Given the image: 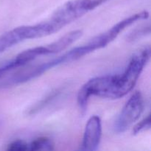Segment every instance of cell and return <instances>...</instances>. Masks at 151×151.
I'll use <instances>...</instances> for the list:
<instances>
[{"mask_svg": "<svg viewBox=\"0 0 151 151\" xmlns=\"http://www.w3.org/2000/svg\"><path fill=\"white\" fill-rule=\"evenodd\" d=\"M60 92H61V91L59 89H56L55 90V91H52V92H50V94H47L45 97L42 98L41 100H39L38 103H35L34 106H32V107L29 108V109H28L27 114H37L38 112H39L40 111L44 109L46 106L50 105L55 99L57 98V97H58L59 94H60Z\"/></svg>", "mask_w": 151, "mask_h": 151, "instance_id": "cell-6", "label": "cell"}, {"mask_svg": "<svg viewBox=\"0 0 151 151\" xmlns=\"http://www.w3.org/2000/svg\"><path fill=\"white\" fill-rule=\"evenodd\" d=\"M83 35L82 30L77 29V30L71 31L66 35H63L57 41H54L52 44L47 46H41V47H35V52L38 56L47 55L50 54H56L60 52L71 44L78 41Z\"/></svg>", "mask_w": 151, "mask_h": 151, "instance_id": "cell-5", "label": "cell"}, {"mask_svg": "<svg viewBox=\"0 0 151 151\" xmlns=\"http://www.w3.org/2000/svg\"><path fill=\"white\" fill-rule=\"evenodd\" d=\"M107 1H109V0H92L93 5H94V8H96L97 7L100 6V4H102L103 3L106 2Z\"/></svg>", "mask_w": 151, "mask_h": 151, "instance_id": "cell-11", "label": "cell"}, {"mask_svg": "<svg viewBox=\"0 0 151 151\" xmlns=\"http://www.w3.org/2000/svg\"><path fill=\"white\" fill-rule=\"evenodd\" d=\"M150 47H147L136 52L122 75H115L114 78L111 99L122 98L135 86L143 69L150 58Z\"/></svg>", "mask_w": 151, "mask_h": 151, "instance_id": "cell-1", "label": "cell"}, {"mask_svg": "<svg viewBox=\"0 0 151 151\" xmlns=\"http://www.w3.org/2000/svg\"><path fill=\"white\" fill-rule=\"evenodd\" d=\"M150 32V24L145 25V26L140 27L134 29L131 32H130L127 35V40L128 41H134L136 40L139 39L141 37L145 36Z\"/></svg>", "mask_w": 151, "mask_h": 151, "instance_id": "cell-8", "label": "cell"}, {"mask_svg": "<svg viewBox=\"0 0 151 151\" xmlns=\"http://www.w3.org/2000/svg\"><path fill=\"white\" fill-rule=\"evenodd\" d=\"M29 144V150H52L54 144L50 138L40 137L35 139Z\"/></svg>", "mask_w": 151, "mask_h": 151, "instance_id": "cell-7", "label": "cell"}, {"mask_svg": "<svg viewBox=\"0 0 151 151\" xmlns=\"http://www.w3.org/2000/svg\"><path fill=\"white\" fill-rule=\"evenodd\" d=\"M102 136L101 119L97 115L91 116L87 122L81 150L94 151L100 145Z\"/></svg>", "mask_w": 151, "mask_h": 151, "instance_id": "cell-4", "label": "cell"}, {"mask_svg": "<svg viewBox=\"0 0 151 151\" xmlns=\"http://www.w3.org/2000/svg\"><path fill=\"white\" fill-rule=\"evenodd\" d=\"M150 128V115L145 118L143 120L139 122L137 125H135V127L133 129V134H139V133L142 132V131H147Z\"/></svg>", "mask_w": 151, "mask_h": 151, "instance_id": "cell-10", "label": "cell"}, {"mask_svg": "<svg viewBox=\"0 0 151 151\" xmlns=\"http://www.w3.org/2000/svg\"><path fill=\"white\" fill-rule=\"evenodd\" d=\"M7 150H29V144L23 140H15L7 145Z\"/></svg>", "mask_w": 151, "mask_h": 151, "instance_id": "cell-9", "label": "cell"}, {"mask_svg": "<svg viewBox=\"0 0 151 151\" xmlns=\"http://www.w3.org/2000/svg\"><path fill=\"white\" fill-rule=\"evenodd\" d=\"M35 38V34L33 25L14 28L0 36V54L22 41Z\"/></svg>", "mask_w": 151, "mask_h": 151, "instance_id": "cell-3", "label": "cell"}, {"mask_svg": "<svg viewBox=\"0 0 151 151\" xmlns=\"http://www.w3.org/2000/svg\"><path fill=\"white\" fill-rule=\"evenodd\" d=\"M0 127H1V125H0Z\"/></svg>", "mask_w": 151, "mask_h": 151, "instance_id": "cell-12", "label": "cell"}, {"mask_svg": "<svg viewBox=\"0 0 151 151\" xmlns=\"http://www.w3.org/2000/svg\"><path fill=\"white\" fill-rule=\"evenodd\" d=\"M144 99L140 91H135L122 108L114 124V131L118 134L125 132L139 119L144 111Z\"/></svg>", "mask_w": 151, "mask_h": 151, "instance_id": "cell-2", "label": "cell"}]
</instances>
